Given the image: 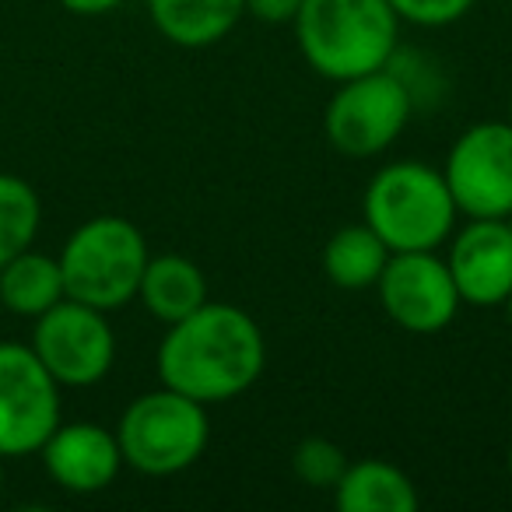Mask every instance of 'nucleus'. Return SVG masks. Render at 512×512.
<instances>
[{"label": "nucleus", "mask_w": 512, "mask_h": 512, "mask_svg": "<svg viewBox=\"0 0 512 512\" xmlns=\"http://www.w3.org/2000/svg\"><path fill=\"white\" fill-rule=\"evenodd\" d=\"M390 246L372 232L365 221L358 225H344L323 246V274L330 285L344 288V292H365L376 288L379 274L390 264Z\"/></svg>", "instance_id": "obj_17"}, {"label": "nucleus", "mask_w": 512, "mask_h": 512, "mask_svg": "<svg viewBox=\"0 0 512 512\" xmlns=\"http://www.w3.org/2000/svg\"><path fill=\"white\" fill-rule=\"evenodd\" d=\"M292 25L302 60L334 85L390 67L400 43L390 0H302Z\"/></svg>", "instance_id": "obj_2"}, {"label": "nucleus", "mask_w": 512, "mask_h": 512, "mask_svg": "<svg viewBox=\"0 0 512 512\" xmlns=\"http://www.w3.org/2000/svg\"><path fill=\"white\" fill-rule=\"evenodd\" d=\"M477 0H390L400 22L418 25V29H446L460 22Z\"/></svg>", "instance_id": "obj_20"}, {"label": "nucleus", "mask_w": 512, "mask_h": 512, "mask_svg": "<svg viewBox=\"0 0 512 512\" xmlns=\"http://www.w3.org/2000/svg\"><path fill=\"white\" fill-rule=\"evenodd\" d=\"M365 225L390 246V253L439 249L456 232V200L442 169L428 162H390L369 179L362 197Z\"/></svg>", "instance_id": "obj_3"}, {"label": "nucleus", "mask_w": 512, "mask_h": 512, "mask_svg": "<svg viewBox=\"0 0 512 512\" xmlns=\"http://www.w3.org/2000/svg\"><path fill=\"white\" fill-rule=\"evenodd\" d=\"M137 299L144 302L155 320L179 323L183 316H190L193 309H200L207 302V278L190 256L183 253H158L148 256L137 285Z\"/></svg>", "instance_id": "obj_14"}, {"label": "nucleus", "mask_w": 512, "mask_h": 512, "mask_svg": "<svg viewBox=\"0 0 512 512\" xmlns=\"http://www.w3.org/2000/svg\"><path fill=\"white\" fill-rule=\"evenodd\" d=\"M505 313H509V323H512V292H509V299H505Z\"/></svg>", "instance_id": "obj_23"}, {"label": "nucleus", "mask_w": 512, "mask_h": 512, "mask_svg": "<svg viewBox=\"0 0 512 512\" xmlns=\"http://www.w3.org/2000/svg\"><path fill=\"white\" fill-rule=\"evenodd\" d=\"M43 204L22 176L0 172V267L36 242Z\"/></svg>", "instance_id": "obj_18"}, {"label": "nucleus", "mask_w": 512, "mask_h": 512, "mask_svg": "<svg viewBox=\"0 0 512 512\" xmlns=\"http://www.w3.org/2000/svg\"><path fill=\"white\" fill-rule=\"evenodd\" d=\"M442 176L467 218H505L512 211V127L484 120L453 141Z\"/></svg>", "instance_id": "obj_9"}, {"label": "nucleus", "mask_w": 512, "mask_h": 512, "mask_svg": "<svg viewBox=\"0 0 512 512\" xmlns=\"http://www.w3.org/2000/svg\"><path fill=\"white\" fill-rule=\"evenodd\" d=\"M505 225H509V228H512V211H509V214H505Z\"/></svg>", "instance_id": "obj_27"}, {"label": "nucleus", "mask_w": 512, "mask_h": 512, "mask_svg": "<svg viewBox=\"0 0 512 512\" xmlns=\"http://www.w3.org/2000/svg\"><path fill=\"white\" fill-rule=\"evenodd\" d=\"M267 369L264 330L246 309L211 302L169 323L158 344V379L197 404H225L253 390Z\"/></svg>", "instance_id": "obj_1"}, {"label": "nucleus", "mask_w": 512, "mask_h": 512, "mask_svg": "<svg viewBox=\"0 0 512 512\" xmlns=\"http://www.w3.org/2000/svg\"><path fill=\"white\" fill-rule=\"evenodd\" d=\"M334 505L341 512H418L421 498L414 481L386 460L348 463L334 488Z\"/></svg>", "instance_id": "obj_15"}, {"label": "nucleus", "mask_w": 512, "mask_h": 512, "mask_svg": "<svg viewBox=\"0 0 512 512\" xmlns=\"http://www.w3.org/2000/svg\"><path fill=\"white\" fill-rule=\"evenodd\" d=\"M148 256V242L134 221L120 214L81 221L57 256L67 299H78L102 313L123 309L137 299Z\"/></svg>", "instance_id": "obj_4"}, {"label": "nucleus", "mask_w": 512, "mask_h": 512, "mask_svg": "<svg viewBox=\"0 0 512 512\" xmlns=\"http://www.w3.org/2000/svg\"><path fill=\"white\" fill-rule=\"evenodd\" d=\"M0 495H4V463H0Z\"/></svg>", "instance_id": "obj_25"}, {"label": "nucleus", "mask_w": 512, "mask_h": 512, "mask_svg": "<svg viewBox=\"0 0 512 512\" xmlns=\"http://www.w3.org/2000/svg\"><path fill=\"white\" fill-rule=\"evenodd\" d=\"M60 425V383L29 344L0 341V460L39 453Z\"/></svg>", "instance_id": "obj_8"}, {"label": "nucleus", "mask_w": 512, "mask_h": 512, "mask_svg": "<svg viewBox=\"0 0 512 512\" xmlns=\"http://www.w3.org/2000/svg\"><path fill=\"white\" fill-rule=\"evenodd\" d=\"M60 299H67V288L57 256L29 246L0 267V302L8 313L36 320Z\"/></svg>", "instance_id": "obj_16"}, {"label": "nucleus", "mask_w": 512, "mask_h": 512, "mask_svg": "<svg viewBox=\"0 0 512 512\" xmlns=\"http://www.w3.org/2000/svg\"><path fill=\"white\" fill-rule=\"evenodd\" d=\"M386 316L407 334H442L460 316V292L449 274V264L435 249L393 253L386 271L376 281Z\"/></svg>", "instance_id": "obj_10"}, {"label": "nucleus", "mask_w": 512, "mask_h": 512, "mask_svg": "<svg viewBox=\"0 0 512 512\" xmlns=\"http://www.w3.org/2000/svg\"><path fill=\"white\" fill-rule=\"evenodd\" d=\"M39 453H43L46 474L74 495L106 491L123 470L116 432L95 425V421H71V425L60 421Z\"/></svg>", "instance_id": "obj_12"}, {"label": "nucleus", "mask_w": 512, "mask_h": 512, "mask_svg": "<svg viewBox=\"0 0 512 512\" xmlns=\"http://www.w3.org/2000/svg\"><path fill=\"white\" fill-rule=\"evenodd\" d=\"M414 113V95L397 71L358 74L337 81V92L323 116L327 141L348 158H376L397 144Z\"/></svg>", "instance_id": "obj_6"}, {"label": "nucleus", "mask_w": 512, "mask_h": 512, "mask_svg": "<svg viewBox=\"0 0 512 512\" xmlns=\"http://www.w3.org/2000/svg\"><path fill=\"white\" fill-rule=\"evenodd\" d=\"M348 456L337 442L323 439V435H309L292 449V470L306 488L316 491H334L341 474L348 470Z\"/></svg>", "instance_id": "obj_19"}, {"label": "nucleus", "mask_w": 512, "mask_h": 512, "mask_svg": "<svg viewBox=\"0 0 512 512\" xmlns=\"http://www.w3.org/2000/svg\"><path fill=\"white\" fill-rule=\"evenodd\" d=\"M505 467H509V477H512V446H509V456H505Z\"/></svg>", "instance_id": "obj_24"}, {"label": "nucleus", "mask_w": 512, "mask_h": 512, "mask_svg": "<svg viewBox=\"0 0 512 512\" xmlns=\"http://www.w3.org/2000/svg\"><path fill=\"white\" fill-rule=\"evenodd\" d=\"M242 8H246L249 18L264 25H288L299 15L302 0H242Z\"/></svg>", "instance_id": "obj_21"}, {"label": "nucleus", "mask_w": 512, "mask_h": 512, "mask_svg": "<svg viewBox=\"0 0 512 512\" xmlns=\"http://www.w3.org/2000/svg\"><path fill=\"white\" fill-rule=\"evenodd\" d=\"M123 463L137 474L172 477L190 470L211 442L207 407L179 390H151L127 404L116 425Z\"/></svg>", "instance_id": "obj_5"}, {"label": "nucleus", "mask_w": 512, "mask_h": 512, "mask_svg": "<svg viewBox=\"0 0 512 512\" xmlns=\"http://www.w3.org/2000/svg\"><path fill=\"white\" fill-rule=\"evenodd\" d=\"M446 264L467 306H505L512 292V228L505 218H467L449 235Z\"/></svg>", "instance_id": "obj_11"}, {"label": "nucleus", "mask_w": 512, "mask_h": 512, "mask_svg": "<svg viewBox=\"0 0 512 512\" xmlns=\"http://www.w3.org/2000/svg\"><path fill=\"white\" fill-rule=\"evenodd\" d=\"M120 4L123 0H60V8H67L71 15H81V18L109 15V11H116Z\"/></svg>", "instance_id": "obj_22"}, {"label": "nucleus", "mask_w": 512, "mask_h": 512, "mask_svg": "<svg viewBox=\"0 0 512 512\" xmlns=\"http://www.w3.org/2000/svg\"><path fill=\"white\" fill-rule=\"evenodd\" d=\"M505 120H509V127H512V95H509V113H505Z\"/></svg>", "instance_id": "obj_26"}, {"label": "nucleus", "mask_w": 512, "mask_h": 512, "mask_svg": "<svg viewBox=\"0 0 512 512\" xmlns=\"http://www.w3.org/2000/svg\"><path fill=\"white\" fill-rule=\"evenodd\" d=\"M29 348L60 386L74 390L102 383L116 362V334L106 313L78 299H60L36 316Z\"/></svg>", "instance_id": "obj_7"}, {"label": "nucleus", "mask_w": 512, "mask_h": 512, "mask_svg": "<svg viewBox=\"0 0 512 512\" xmlns=\"http://www.w3.org/2000/svg\"><path fill=\"white\" fill-rule=\"evenodd\" d=\"M151 25L183 50H207L232 36L246 8L242 0H148Z\"/></svg>", "instance_id": "obj_13"}]
</instances>
